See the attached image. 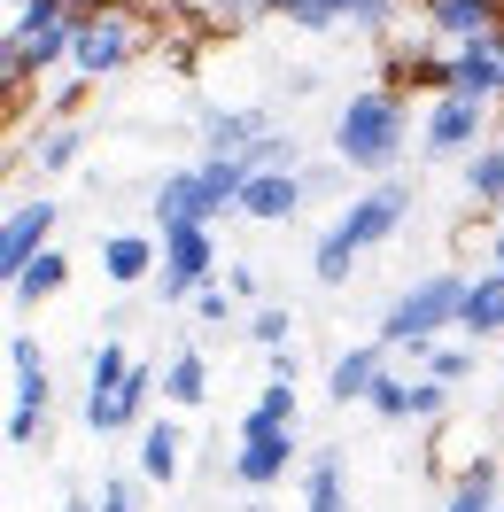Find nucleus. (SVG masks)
I'll list each match as a JSON object with an SVG mask.
<instances>
[{"label":"nucleus","instance_id":"nucleus-15","mask_svg":"<svg viewBox=\"0 0 504 512\" xmlns=\"http://www.w3.org/2000/svg\"><path fill=\"white\" fill-rule=\"evenodd\" d=\"M202 156H249L256 140L272 132V117L264 109H202Z\"/></svg>","mask_w":504,"mask_h":512},{"label":"nucleus","instance_id":"nucleus-11","mask_svg":"<svg viewBox=\"0 0 504 512\" xmlns=\"http://www.w3.org/2000/svg\"><path fill=\"white\" fill-rule=\"evenodd\" d=\"M295 450H303V435H241L233 443V481L241 489H280Z\"/></svg>","mask_w":504,"mask_h":512},{"label":"nucleus","instance_id":"nucleus-14","mask_svg":"<svg viewBox=\"0 0 504 512\" xmlns=\"http://www.w3.org/2000/svg\"><path fill=\"white\" fill-rule=\"evenodd\" d=\"M101 272H109L117 288H148L163 272V233H109V241H101Z\"/></svg>","mask_w":504,"mask_h":512},{"label":"nucleus","instance_id":"nucleus-34","mask_svg":"<svg viewBox=\"0 0 504 512\" xmlns=\"http://www.w3.org/2000/svg\"><path fill=\"white\" fill-rule=\"evenodd\" d=\"M94 505H101V512H140V474H109V481L94 489Z\"/></svg>","mask_w":504,"mask_h":512},{"label":"nucleus","instance_id":"nucleus-9","mask_svg":"<svg viewBox=\"0 0 504 512\" xmlns=\"http://www.w3.org/2000/svg\"><path fill=\"white\" fill-rule=\"evenodd\" d=\"M442 94L504 101V32H481L466 47H442Z\"/></svg>","mask_w":504,"mask_h":512},{"label":"nucleus","instance_id":"nucleus-1","mask_svg":"<svg viewBox=\"0 0 504 512\" xmlns=\"http://www.w3.org/2000/svg\"><path fill=\"white\" fill-rule=\"evenodd\" d=\"M411 218V179H380V187H357L334 210V225L318 233V249H311V280L318 288H342L349 272H357V256L365 249H388L396 233H404Z\"/></svg>","mask_w":504,"mask_h":512},{"label":"nucleus","instance_id":"nucleus-23","mask_svg":"<svg viewBox=\"0 0 504 512\" xmlns=\"http://www.w3.org/2000/svg\"><path fill=\"white\" fill-rule=\"evenodd\" d=\"M163 396H171L179 412L210 404V357H202V350H179L171 365H163Z\"/></svg>","mask_w":504,"mask_h":512},{"label":"nucleus","instance_id":"nucleus-6","mask_svg":"<svg viewBox=\"0 0 504 512\" xmlns=\"http://www.w3.org/2000/svg\"><path fill=\"white\" fill-rule=\"evenodd\" d=\"M210 280H218V225H202V218L163 225V272L148 280L156 303H163V311H179V303H194Z\"/></svg>","mask_w":504,"mask_h":512},{"label":"nucleus","instance_id":"nucleus-35","mask_svg":"<svg viewBox=\"0 0 504 512\" xmlns=\"http://www.w3.org/2000/svg\"><path fill=\"white\" fill-rule=\"evenodd\" d=\"M450 412V388L427 381V373H411V419H442Z\"/></svg>","mask_w":504,"mask_h":512},{"label":"nucleus","instance_id":"nucleus-26","mask_svg":"<svg viewBox=\"0 0 504 512\" xmlns=\"http://www.w3.org/2000/svg\"><path fill=\"white\" fill-rule=\"evenodd\" d=\"M411 365H419L427 381H442V388H466L473 381V342H427Z\"/></svg>","mask_w":504,"mask_h":512},{"label":"nucleus","instance_id":"nucleus-25","mask_svg":"<svg viewBox=\"0 0 504 512\" xmlns=\"http://www.w3.org/2000/svg\"><path fill=\"white\" fill-rule=\"evenodd\" d=\"M78 156H86V125H78V117H55V125L32 140V163H39V171H70Z\"/></svg>","mask_w":504,"mask_h":512},{"label":"nucleus","instance_id":"nucleus-4","mask_svg":"<svg viewBox=\"0 0 504 512\" xmlns=\"http://www.w3.org/2000/svg\"><path fill=\"white\" fill-rule=\"evenodd\" d=\"M140 47H148V16H140V8H125V0H86L70 70H78L86 86H109V78H125V70L140 63Z\"/></svg>","mask_w":504,"mask_h":512},{"label":"nucleus","instance_id":"nucleus-24","mask_svg":"<svg viewBox=\"0 0 504 512\" xmlns=\"http://www.w3.org/2000/svg\"><path fill=\"white\" fill-rule=\"evenodd\" d=\"M303 512H349L342 450H318V458H311V481H303Z\"/></svg>","mask_w":504,"mask_h":512},{"label":"nucleus","instance_id":"nucleus-13","mask_svg":"<svg viewBox=\"0 0 504 512\" xmlns=\"http://www.w3.org/2000/svg\"><path fill=\"white\" fill-rule=\"evenodd\" d=\"M303 202H311V179H303V171H256L249 194H241V218H256V225H287Z\"/></svg>","mask_w":504,"mask_h":512},{"label":"nucleus","instance_id":"nucleus-40","mask_svg":"<svg viewBox=\"0 0 504 512\" xmlns=\"http://www.w3.org/2000/svg\"><path fill=\"white\" fill-rule=\"evenodd\" d=\"M497 272H504V225H497Z\"/></svg>","mask_w":504,"mask_h":512},{"label":"nucleus","instance_id":"nucleus-27","mask_svg":"<svg viewBox=\"0 0 504 512\" xmlns=\"http://www.w3.org/2000/svg\"><path fill=\"white\" fill-rule=\"evenodd\" d=\"M466 194L473 202H504V140H489V148L466 156Z\"/></svg>","mask_w":504,"mask_h":512},{"label":"nucleus","instance_id":"nucleus-5","mask_svg":"<svg viewBox=\"0 0 504 512\" xmlns=\"http://www.w3.org/2000/svg\"><path fill=\"white\" fill-rule=\"evenodd\" d=\"M458 303H466V280H458V272H427V280H411L404 295H388L380 342L404 350V357H419L427 342H442V334L458 326Z\"/></svg>","mask_w":504,"mask_h":512},{"label":"nucleus","instance_id":"nucleus-20","mask_svg":"<svg viewBox=\"0 0 504 512\" xmlns=\"http://www.w3.org/2000/svg\"><path fill=\"white\" fill-rule=\"evenodd\" d=\"M295 419H303L295 381H264V396H256L249 419H241V435H295Z\"/></svg>","mask_w":504,"mask_h":512},{"label":"nucleus","instance_id":"nucleus-22","mask_svg":"<svg viewBox=\"0 0 504 512\" xmlns=\"http://www.w3.org/2000/svg\"><path fill=\"white\" fill-rule=\"evenodd\" d=\"M442 512H504V481H497V458H473L458 489L442 497Z\"/></svg>","mask_w":504,"mask_h":512},{"label":"nucleus","instance_id":"nucleus-8","mask_svg":"<svg viewBox=\"0 0 504 512\" xmlns=\"http://www.w3.org/2000/svg\"><path fill=\"white\" fill-rule=\"evenodd\" d=\"M55 225H63V202H55V194H24V202H8V218H0V280H16L32 256L55 249Z\"/></svg>","mask_w":504,"mask_h":512},{"label":"nucleus","instance_id":"nucleus-28","mask_svg":"<svg viewBox=\"0 0 504 512\" xmlns=\"http://www.w3.org/2000/svg\"><path fill=\"white\" fill-rule=\"evenodd\" d=\"M264 16H287V24H295V32H342V8H334V0H264Z\"/></svg>","mask_w":504,"mask_h":512},{"label":"nucleus","instance_id":"nucleus-10","mask_svg":"<svg viewBox=\"0 0 504 512\" xmlns=\"http://www.w3.org/2000/svg\"><path fill=\"white\" fill-rule=\"evenodd\" d=\"M419 24L442 47H466L481 32H504V0H419Z\"/></svg>","mask_w":504,"mask_h":512},{"label":"nucleus","instance_id":"nucleus-12","mask_svg":"<svg viewBox=\"0 0 504 512\" xmlns=\"http://www.w3.org/2000/svg\"><path fill=\"white\" fill-rule=\"evenodd\" d=\"M380 373H388V342L373 334V342H357V350H342L326 365V396H334V404H373Z\"/></svg>","mask_w":504,"mask_h":512},{"label":"nucleus","instance_id":"nucleus-29","mask_svg":"<svg viewBox=\"0 0 504 512\" xmlns=\"http://www.w3.org/2000/svg\"><path fill=\"white\" fill-rule=\"evenodd\" d=\"M249 342L256 350H287V342H295V311H287V303H256L249 311Z\"/></svg>","mask_w":504,"mask_h":512},{"label":"nucleus","instance_id":"nucleus-38","mask_svg":"<svg viewBox=\"0 0 504 512\" xmlns=\"http://www.w3.org/2000/svg\"><path fill=\"white\" fill-rule=\"evenodd\" d=\"M63 512H101V505H94V497H63Z\"/></svg>","mask_w":504,"mask_h":512},{"label":"nucleus","instance_id":"nucleus-21","mask_svg":"<svg viewBox=\"0 0 504 512\" xmlns=\"http://www.w3.org/2000/svg\"><path fill=\"white\" fill-rule=\"evenodd\" d=\"M132 365H140V357H132L125 342H117V334H101L94 350H86V404H101V396H117Z\"/></svg>","mask_w":504,"mask_h":512},{"label":"nucleus","instance_id":"nucleus-31","mask_svg":"<svg viewBox=\"0 0 504 512\" xmlns=\"http://www.w3.org/2000/svg\"><path fill=\"white\" fill-rule=\"evenodd\" d=\"M8 450L24 458V450H47V412L39 404H8Z\"/></svg>","mask_w":504,"mask_h":512},{"label":"nucleus","instance_id":"nucleus-19","mask_svg":"<svg viewBox=\"0 0 504 512\" xmlns=\"http://www.w3.org/2000/svg\"><path fill=\"white\" fill-rule=\"evenodd\" d=\"M63 280H70V256L63 249H47V256H32L16 280H8V311H39L47 295H63Z\"/></svg>","mask_w":504,"mask_h":512},{"label":"nucleus","instance_id":"nucleus-3","mask_svg":"<svg viewBox=\"0 0 504 512\" xmlns=\"http://www.w3.org/2000/svg\"><path fill=\"white\" fill-rule=\"evenodd\" d=\"M78 16H86V0H32L24 16H8L0 78H8V94H16V101L32 94V86H47V78L70 63V47H78Z\"/></svg>","mask_w":504,"mask_h":512},{"label":"nucleus","instance_id":"nucleus-39","mask_svg":"<svg viewBox=\"0 0 504 512\" xmlns=\"http://www.w3.org/2000/svg\"><path fill=\"white\" fill-rule=\"evenodd\" d=\"M0 8H8V16H24V8H32V0H0Z\"/></svg>","mask_w":504,"mask_h":512},{"label":"nucleus","instance_id":"nucleus-30","mask_svg":"<svg viewBox=\"0 0 504 512\" xmlns=\"http://www.w3.org/2000/svg\"><path fill=\"white\" fill-rule=\"evenodd\" d=\"M373 419H388V427H411V373H380V388H373Z\"/></svg>","mask_w":504,"mask_h":512},{"label":"nucleus","instance_id":"nucleus-16","mask_svg":"<svg viewBox=\"0 0 504 512\" xmlns=\"http://www.w3.org/2000/svg\"><path fill=\"white\" fill-rule=\"evenodd\" d=\"M179 466H187V427H179V419H148V427H140V481H148V489H171Z\"/></svg>","mask_w":504,"mask_h":512},{"label":"nucleus","instance_id":"nucleus-37","mask_svg":"<svg viewBox=\"0 0 504 512\" xmlns=\"http://www.w3.org/2000/svg\"><path fill=\"white\" fill-rule=\"evenodd\" d=\"M272 357V381H295V373H303V357H295V342H287V350H264Z\"/></svg>","mask_w":504,"mask_h":512},{"label":"nucleus","instance_id":"nucleus-7","mask_svg":"<svg viewBox=\"0 0 504 512\" xmlns=\"http://www.w3.org/2000/svg\"><path fill=\"white\" fill-rule=\"evenodd\" d=\"M489 109H497V101H481V94H435V109L419 117V148L435 163L489 148Z\"/></svg>","mask_w":504,"mask_h":512},{"label":"nucleus","instance_id":"nucleus-2","mask_svg":"<svg viewBox=\"0 0 504 512\" xmlns=\"http://www.w3.org/2000/svg\"><path fill=\"white\" fill-rule=\"evenodd\" d=\"M411 148V109L396 86H365L334 109V163L342 171H365V179H388Z\"/></svg>","mask_w":504,"mask_h":512},{"label":"nucleus","instance_id":"nucleus-32","mask_svg":"<svg viewBox=\"0 0 504 512\" xmlns=\"http://www.w3.org/2000/svg\"><path fill=\"white\" fill-rule=\"evenodd\" d=\"M342 8V32H388L396 24V0H334Z\"/></svg>","mask_w":504,"mask_h":512},{"label":"nucleus","instance_id":"nucleus-17","mask_svg":"<svg viewBox=\"0 0 504 512\" xmlns=\"http://www.w3.org/2000/svg\"><path fill=\"white\" fill-rule=\"evenodd\" d=\"M458 334L466 342H489V334H504V272L489 264L481 280H466V303H458Z\"/></svg>","mask_w":504,"mask_h":512},{"label":"nucleus","instance_id":"nucleus-33","mask_svg":"<svg viewBox=\"0 0 504 512\" xmlns=\"http://www.w3.org/2000/svg\"><path fill=\"white\" fill-rule=\"evenodd\" d=\"M233 311H241V295L225 288V280H210V288L194 295V319H202V326H225V319H233Z\"/></svg>","mask_w":504,"mask_h":512},{"label":"nucleus","instance_id":"nucleus-18","mask_svg":"<svg viewBox=\"0 0 504 512\" xmlns=\"http://www.w3.org/2000/svg\"><path fill=\"white\" fill-rule=\"evenodd\" d=\"M8 396H16V404H39V412H47V396H55L47 350H39L32 334H8Z\"/></svg>","mask_w":504,"mask_h":512},{"label":"nucleus","instance_id":"nucleus-36","mask_svg":"<svg viewBox=\"0 0 504 512\" xmlns=\"http://www.w3.org/2000/svg\"><path fill=\"white\" fill-rule=\"evenodd\" d=\"M225 288L241 295V303H256V272H249V264H225Z\"/></svg>","mask_w":504,"mask_h":512}]
</instances>
